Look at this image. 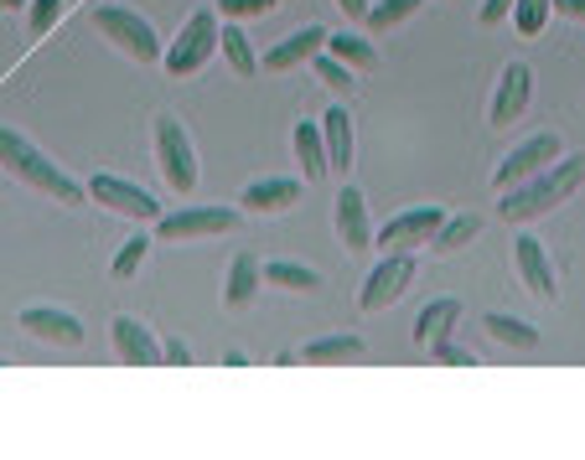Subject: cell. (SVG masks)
Instances as JSON below:
<instances>
[{
    "mask_svg": "<svg viewBox=\"0 0 585 460\" xmlns=\"http://www.w3.org/2000/svg\"><path fill=\"white\" fill-rule=\"evenodd\" d=\"M581 187H585V156H559L555 166H544L539 177H528L524 187H513V192L503 197V218H508V223H528V218L559 208V202L575 197Z\"/></svg>",
    "mask_w": 585,
    "mask_h": 460,
    "instance_id": "cell-1",
    "label": "cell"
},
{
    "mask_svg": "<svg viewBox=\"0 0 585 460\" xmlns=\"http://www.w3.org/2000/svg\"><path fill=\"white\" fill-rule=\"evenodd\" d=\"M0 166H6L11 177L27 181L31 192H47L52 202H83V187H78L58 161H47L21 130H0Z\"/></svg>",
    "mask_w": 585,
    "mask_h": 460,
    "instance_id": "cell-2",
    "label": "cell"
},
{
    "mask_svg": "<svg viewBox=\"0 0 585 460\" xmlns=\"http://www.w3.org/2000/svg\"><path fill=\"white\" fill-rule=\"evenodd\" d=\"M218 42H224V27H218V16H212V11H192L187 21H181L177 42H171V52L161 58V68H166L171 78H192L197 68H208V62H212Z\"/></svg>",
    "mask_w": 585,
    "mask_h": 460,
    "instance_id": "cell-3",
    "label": "cell"
},
{
    "mask_svg": "<svg viewBox=\"0 0 585 460\" xmlns=\"http://www.w3.org/2000/svg\"><path fill=\"white\" fill-rule=\"evenodd\" d=\"M93 27H99V37H109V42L120 47L130 62H161V37H156V27H150L140 11H130V6H99L93 11Z\"/></svg>",
    "mask_w": 585,
    "mask_h": 460,
    "instance_id": "cell-4",
    "label": "cell"
},
{
    "mask_svg": "<svg viewBox=\"0 0 585 460\" xmlns=\"http://www.w3.org/2000/svg\"><path fill=\"white\" fill-rule=\"evenodd\" d=\"M156 166H161V177L171 192H192L197 187V150L187 140L177 114H156Z\"/></svg>",
    "mask_w": 585,
    "mask_h": 460,
    "instance_id": "cell-5",
    "label": "cell"
},
{
    "mask_svg": "<svg viewBox=\"0 0 585 460\" xmlns=\"http://www.w3.org/2000/svg\"><path fill=\"white\" fill-rule=\"evenodd\" d=\"M559 156H565V146H559V134L555 130H544V134H534V140H524V146L513 150L508 161L493 171V187L497 192H513V187H524L528 177H539L544 166H555Z\"/></svg>",
    "mask_w": 585,
    "mask_h": 460,
    "instance_id": "cell-6",
    "label": "cell"
},
{
    "mask_svg": "<svg viewBox=\"0 0 585 460\" xmlns=\"http://www.w3.org/2000/svg\"><path fill=\"white\" fill-rule=\"evenodd\" d=\"M239 212L234 208H181V212H161L156 233L161 243H187V238H208V233H234Z\"/></svg>",
    "mask_w": 585,
    "mask_h": 460,
    "instance_id": "cell-7",
    "label": "cell"
},
{
    "mask_svg": "<svg viewBox=\"0 0 585 460\" xmlns=\"http://www.w3.org/2000/svg\"><path fill=\"white\" fill-rule=\"evenodd\" d=\"M89 197L99 208L115 212V218H136V223H156V218H161V202H156L146 187H136V181H125V177H93Z\"/></svg>",
    "mask_w": 585,
    "mask_h": 460,
    "instance_id": "cell-8",
    "label": "cell"
},
{
    "mask_svg": "<svg viewBox=\"0 0 585 460\" xmlns=\"http://www.w3.org/2000/svg\"><path fill=\"white\" fill-rule=\"evenodd\" d=\"M409 284H415V259H409V253H389V259H378V269L363 280L358 306L374 316V311H384V306H394Z\"/></svg>",
    "mask_w": 585,
    "mask_h": 460,
    "instance_id": "cell-9",
    "label": "cell"
},
{
    "mask_svg": "<svg viewBox=\"0 0 585 460\" xmlns=\"http://www.w3.org/2000/svg\"><path fill=\"white\" fill-rule=\"evenodd\" d=\"M109 337H115V352H120L125 368H161L166 362V347L150 337V327L136 321V316H115V321H109Z\"/></svg>",
    "mask_w": 585,
    "mask_h": 460,
    "instance_id": "cell-10",
    "label": "cell"
},
{
    "mask_svg": "<svg viewBox=\"0 0 585 460\" xmlns=\"http://www.w3.org/2000/svg\"><path fill=\"white\" fill-rule=\"evenodd\" d=\"M16 327L37 337V342H52V347H83V327H78L73 311H62V306H27V311L16 316Z\"/></svg>",
    "mask_w": 585,
    "mask_h": 460,
    "instance_id": "cell-11",
    "label": "cell"
},
{
    "mask_svg": "<svg viewBox=\"0 0 585 460\" xmlns=\"http://www.w3.org/2000/svg\"><path fill=\"white\" fill-rule=\"evenodd\" d=\"M440 223H446V212H440V208H409V212H399V218H389V223L378 228V243H384V249H415V243H436Z\"/></svg>",
    "mask_w": 585,
    "mask_h": 460,
    "instance_id": "cell-12",
    "label": "cell"
},
{
    "mask_svg": "<svg viewBox=\"0 0 585 460\" xmlns=\"http://www.w3.org/2000/svg\"><path fill=\"white\" fill-rule=\"evenodd\" d=\"M337 238H343L347 253L374 249V218H368V197L358 187H343L337 192Z\"/></svg>",
    "mask_w": 585,
    "mask_h": 460,
    "instance_id": "cell-13",
    "label": "cell"
},
{
    "mask_svg": "<svg viewBox=\"0 0 585 460\" xmlns=\"http://www.w3.org/2000/svg\"><path fill=\"white\" fill-rule=\"evenodd\" d=\"M528 99H534V73H528V62H508V68H503V83H497V93H493L487 119L503 130V124H513V119L524 114Z\"/></svg>",
    "mask_w": 585,
    "mask_h": 460,
    "instance_id": "cell-14",
    "label": "cell"
},
{
    "mask_svg": "<svg viewBox=\"0 0 585 460\" xmlns=\"http://www.w3.org/2000/svg\"><path fill=\"white\" fill-rule=\"evenodd\" d=\"M321 47H327V31L300 27V31H290L286 42H275L270 52H265V68H270V73H290V68H300V62H311Z\"/></svg>",
    "mask_w": 585,
    "mask_h": 460,
    "instance_id": "cell-15",
    "label": "cell"
},
{
    "mask_svg": "<svg viewBox=\"0 0 585 460\" xmlns=\"http://www.w3.org/2000/svg\"><path fill=\"white\" fill-rule=\"evenodd\" d=\"M244 212H265V218H270V212H286V208H296L300 202V181L296 177H270V181H249V187H244Z\"/></svg>",
    "mask_w": 585,
    "mask_h": 460,
    "instance_id": "cell-16",
    "label": "cell"
},
{
    "mask_svg": "<svg viewBox=\"0 0 585 460\" xmlns=\"http://www.w3.org/2000/svg\"><path fill=\"white\" fill-rule=\"evenodd\" d=\"M518 274H524L528 296L555 300V269H549V253H544V243L534 233L518 238Z\"/></svg>",
    "mask_w": 585,
    "mask_h": 460,
    "instance_id": "cell-17",
    "label": "cell"
},
{
    "mask_svg": "<svg viewBox=\"0 0 585 460\" xmlns=\"http://www.w3.org/2000/svg\"><path fill=\"white\" fill-rule=\"evenodd\" d=\"M456 321H462V306H456V300H430V306L415 316V347L446 342L450 331H456Z\"/></svg>",
    "mask_w": 585,
    "mask_h": 460,
    "instance_id": "cell-18",
    "label": "cell"
},
{
    "mask_svg": "<svg viewBox=\"0 0 585 460\" xmlns=\"http://www.w3.org/2000/svg\"><path fill=\"white\" fill-rule=\"evenodd\" d=\"M321 140H327L331 171H347L353 166V114L347 109H327L321 114Z\"/></svg>",
    "mask_w": 585,
    "mask_h": 460,
    "instance_id": "cell-19",
    "label": "cell"
},
{
    "mask_svg": "<svg viewBox=\"0 0 585 460\" xmlns=\"http://www.w3.org/2000/svg\"><path fill=\"white\" fill-rule=\"evenodd\" d=\"M259 280H265V269L255 264V253H239V259L228 264V290H224V306H228V311H244V306L255 300Z\"/></svg>",
    "mask_w": 585,
    "mask_h": 460,
    "instance_id": "cell-20",
    "label": "cell"
},
{
    "mask_svg": "<svg viewBox=\"0 0 585 460\" xmlns=\"http://www.w3.org/2000/svg\"><path fill=\"white\" fill-rule=\"evenodd\" d=\"M363 337H321L300 352V362H311V368H343V362H363Z\"/></svg>",
    "mask_w": 585,
    "mask_h": 460,
    "instance_id": "cell-21",
    "label": "cell"
},
{
    "mask_svg": "<svg viewBox=\"0 0 585 460\" xmlns=\"http://www.w3.org/2000/svg\"><path fill=\"white\" fill-rule=\"evenodd\" d=\"M296 161H300V177H306V181H321L331 171L321 124H296Z\"/></svg>",
    "mask_w": 585,
    "mask_h": 460,
    "instance_id": "cell-22",
    "label": "cell"
},
{
    "mask_svg": "<svg viewBox=\"0 0 585 460\" xmlns=\"http://www.w3.org/2000/svg\"><path fill=\"white\" fill-rule=\"evenodd\" d=\"M482 327H487V337H493V342H503V347H518V352H534V347H539V331L528 327V321H518V316H503V311H493V316H487V321H482Z\"/></svg>",
    "mask_w": 585,
    "mask_h": 460,
    "instance_id": "cell-23",
    "label": "cell"
},
{
    "mask_svg": "<svg viewBox=\"0 0 585 460\" xmlns=\"http://www.w3.org/2000/svg\"><path fill=\"white\" fill-rule=\"evenodd\" d=\"M218 52H224V58H228V68H234L239 78H249V73L259 68L255 42H249V31H244L239 21H228V27H224V42H218Z\"/></svg>",
    "mask_w": 585,
    "mask_h": 460,
    "instance_id": "cell-24",
    "label": "cell"
},
{
    "mask_svg": "<svg viewBox=\"0 0 585 460\" xmlns=\"http://www.w3.org/2000/svg\"><path fill=\"white\" fill-rule=\"evenodd\" d=\"M327 52H331V58H343L347 68H374V62H378L374 42H368V37H353V31H337V37L327 31Z\"/></svg>",
    "mask_w": 585,
    "mask_h": 460,
    "instance_id": "cell-25",
    "label": "cell"
},
{
    "mask_svg": "<svg viewBox=\"0 0 585 460\" xmlns=\"http://www.w3.org/2000/svg\"><path fill=\"white\" fill-rule=\"evenodd\" d=\"M265 280L280 284V290H316V269L306 264H290V259H275V264H265Z\"/></svg>",
    "mask_w": 585,
    "mask_h": 460,
    "instance_id": "cell-26",
    "label": "cell"
},
{
    "mask_svg": "<svg viewBox=\"0 0 585 460\" xmlns=\"http://www.w3.org/2000/svg\"><path fill=\"white\" fill-rule=\"evenodd\" d=\"M415 11H420V0H378L374 11H368V27H374V31H394V27H405Z\"/></svg>",
    "mask_w": 585,
    "mask_h": 460,
    "instance_id": "cell-27",
    "label": "cell"
},
{
    "mask_svg": "<svg viewBox=\"0 0 585 460\" xmlns=\"http://www.w3.org/2000/svg\"><path fill=\"white\" fill-rule=\"evenodd\" d=\"M311 68H316V78H321L327 89H337V93H347V89H353V83H358V78H353V68H347L343 58H331L327 47H321V52H316V58H311Z\"/></svg>",
    "mask_w": 585,
    "mask_h": 460,
    "instance_id": "cell-28",
    "label": "cell"
},
{
    "mask_svg": "<svg viewBox=\"0 0 585 460\" xmlns=\"http://www.w3.org/2000/svg\"><path fill=\"white\" fill-rule=\"evenodd\" d=\"M477 233H482V218H472V212H466V218H450V223H440L436 249H440V253H456L462 243H472Z\"/></svg>",
    "mask_w": 585,
    "mask_h": 460,
    "instance_id": "cell-29",
    "label": "cell"
},
{
    "mask_svg": "<svg viewBox=\"0 0 585 460\" xmlns=\"http://www.w3.org/2000/svg\"><path fill=\"white\" fill-rule=\"evenodd\" d=\"M549 11H555V0H518V6H513V27L524 31V37H539Z\"/></svg>",
    "mask_w": 585,
    "mask_h": 460,
    "instance_id": "cell-30",
    "label": "cell"
},
{
    "mask_svg": "<svg viewBox=\"0 0 585 460\" xmlns=\"http://www.w3.org/2000/svg\"><path fill=\"white\" fill-rule=\"evenodd\" d=\"M58 21H62V0H31V11H27L31 37H47Z\"/></svg>",
    "mask_w": 585,
    "mask_h": 460,
    "instance_id": "cell-31",
    "label": "cell"
},
{
    "mask_svg": "<svg viewBox=\"0 0 585 460\" xmlns=\"http://www.w3.org/2000/svg\"><path fill=\"white\" fill-rule=\"evenodd\" d=\"M218 11H224L228 21H259V16L275 11V0H218Z\"/></svg>",
    "mask_w": 585,
    "mask_h": 460,
    "instance_id": "cell-32",
    "label": "cell"
},
{
    "mask_svg": "<svg viewBox=\"0 0 585 460\" xmlns=\"http://www.w3.org/2000/svg\"><path fill=\"white\" fill-rule=\"evenodd\" d=\"M146 243H150V238H130V243L115 253V280H130V274L146 264Z\"/></svg>",
    "mask_w": 585,
    "mask_h": 460,
    "instance_id": "cell-33",
    "label": "cell"
},
{
    "mask_svg": "<svg viewBox=\"0 0 585 460\" xmlns=\"http://www.w3.org/2000/svg\"><path fill=\"white\" fill-rule=\"evenodd\" d=\"M430 352H436L440 362H446V368H477V357L466 352V347H450V337H446V342H436Z\"/></svg>",
    "mask_w": 585,
    "mask_h": 460,
    "instance_id": "cell-34",
    "label": "cell"
},
{
    "mask_svg": "<svg viewBox=\"0 0 585 460\" xmlns=\"http://www.w3.org/2000/svg\"><path fill=\"white\" fill-rule=\"evenodd\" d=\"M513 6L518 0H482V27H497L503 16H513Z\"/></svg>",
    "mask_w": 585,
    "mask_h": 460,
    "instance_id": "cell-35",
    "label": "cell"
},
{
    "mask_svg": "<svg viewBox=\"0 0 585 460\" xmlns=\"http://www.w3.org/2000/svg\"><path fill=\"white\" fill-rule=\"evenodd\" d=\"M166 362H171V368H192V352H187V342H166Z\"/></svg>",
    "mask_w": 585,
    "mask_h": 460,
    "instance_id": "cell-36",
    "label": "cell"
},
{
    "mask_svg": "<svg viewBox=\"0 0 585 460\" xmlns=\"http://www.w3.org/2000/svg\"><path fill=\"white\" fill-rule=\"evenodd\" d=\"M337 6H343V11L353 16V21H368V11H374V6H368V0H337Z\"/></svg>",
    "mask_w": 585,
    "mask_h": 460,
    "instance_id": "cell-37",
    "label": "cell"
},
{
    "mask_svg": "<svg viewBox=\"0 0 585 460\" xmlns=\"http://www.w3.org/2000/svg\"><path fill=\"white\" fill-rule=\"evenodd\" d=\"M555 11H565L571 21H585V0H555Z\"/></svg>",
    "mask_w": 585,
    "mask_h": 460,
    "instance_id": "cell-38",
    "label": "cell"
},
{
    "mask_svg": "<svg viewBox=\"0 0 585 460\" xmlns=\"http://www.w3.org/2000/svg\"><path fill=\"white\" fill-rule=\"evenodd\" d=\"M21 6H27V0H0V11H21Z\"/></svg>",
    "mask_w": 585,
    "mask_h": 460,
    "instance_id": "cell-39",
    "label": "cell"
}]
</instances>
